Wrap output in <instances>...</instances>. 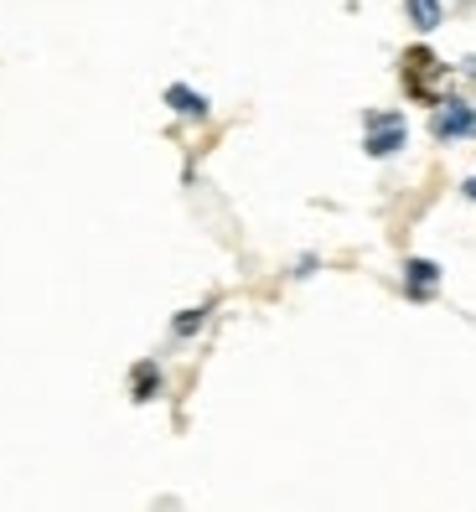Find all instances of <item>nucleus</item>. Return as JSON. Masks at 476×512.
Here are the masks:
<instances>
[{"label":"nucleus","mask_w":476,"mask_h":512,"mask_svg":"<svg viewBox=\"0 0 476 512\" xmlns=\"http://www.w3.org/2000/svg\"><path fill=\"white\" fill-rule=\"evenodd\" d=\"M445 68H440V57L430 52V47H409L404 52V88H409V99H420V104H440L435 99V78H440Z\"/></svg>","instance_id":"nucleus-1"},{"label":"nucleus","mask_w":476,"mask_h":512,"mask_svg":"<svg viewBox=\"0 0 476 512\" xmlns=\"http://www.w3.org/2000/svg\"><path fill=\"white\" fill-rule=\"evenodd\" d=\"M440 140H456V135H476V109L461 104V99H440V114L430 125Z\"/></svg>","instance_id":"nucleus-2"},{"label":"nucleus","mask_w":476,"mask_h":512,"mask_svg":"<svg viewBox=\"0 0 476 512\" xmlns=\"http://www.w3.org/2000/svg\"><path fill=\"white\" fill-rule=\"evenodd\" d=\"M368 125H373V135H368V150H373V156H389V150H399V145H404V125H399V114H394V119H389V114H373Z\"/></svg>","instance_id":"nucleus-3"},{"label":"nucleus","mask_w":476,"mask_h":512,"mask_svg":"<svg viewBox=\"0 0 476 512\" xmlns=\"http://www.w3.org/2000/svg\"><path fill=\"white\" fill-rule=\"evenodd\" d=\"M404 269H409V295H414V300L435 295V285H440V269H435L430 259H409Z\"/></svg>","instance_id":"nucleus-4"},{"label":"nucleus","mask_w":476,"mask_h":512,"mask_svg":"<svg viewBox=\"0 0 476 512\" xmlns=\"http://www.w3.org/2000/svg\"><path fill=\"white\" fill-rule=\"evenodd\" d=\"M130 388H135V399L145 404V399H156V388H161V368L156 363H140L135 368V378H130Z\"/></svg>","instance_id":"nucleus-5"},{"label":"nucleus","mask_w":476,"mask_h":512,"mask_svg":"<svg viewBox=\"0 0 476 512\" xmlns=\"http://www.w3.org/2000/svg\"><path fill=\"white\" fill-rule=\"evenodd\" d=\"M409 21L420 26V32H430V26H440V0H404Z\"/></svg>","instance_id":"nucleus-6"},{"label":"nucleus","mask_w":476,"mask_h":512,"mask_svg":"<svg viewBox=\"0 0 476 512\" xmlns=\"http://www.w3.org/2000/svg\"><path fill=\"white\" fill-rule=\"evenodd\" d=\"M166 104H171L176 114H192V119H202V114H207V104L192 94V88H166Z\"/></svg>","instance_id":"nucleus-7"},{"label":"nucleus","mask_w":476,"mask_h":512,"mask_svg":"<svg viewBox=\"0 0 476 512\" xmlns=\"http://www.w3.org/2000/svg\"><path fill=\"white\" fill-rule=\"evenodd\" d=\"M202 316H207V306H202V311H187V316H176V331L187 337V331H197V326H202Z\"/></svg>","instance_id":"nucleus-8"},{"label":"nucleus","mask_w":476,"mask_h":512,"mask_svg":"<svg viewBox=\"0 0 476 512\" xmlns=\"http://www.w3.org/2000/svg\"><path fill=\"white\" fill-rule=\"evenodd\" d=\"M466 197H471V202H476V176H471V182H466Z\"/></svg>","instance_id":"nucleus-9"}]
</instances>
